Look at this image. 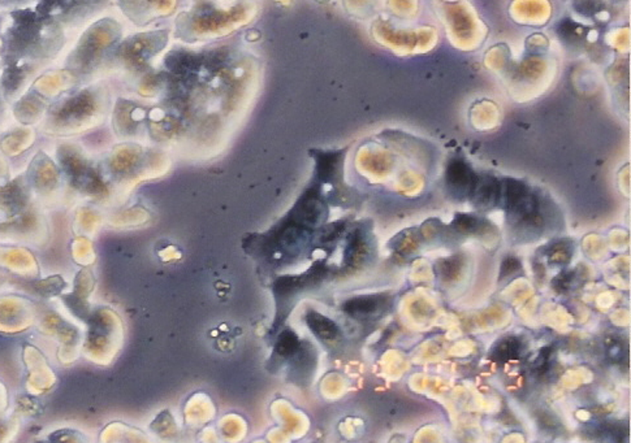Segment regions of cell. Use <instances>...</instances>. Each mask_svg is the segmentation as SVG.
<instances>
[{
	"instance_id": "6da1fadb",
	"label": "cell",
	"mask_w": 631,
	"mask_h": 443,
	"mask_svg": "<svg viewBox=\"0 0 631 443\" xmlns=\"http://www.w3.org/2000/svg\"><path fill=\"white\" fill-rule=\"evenodd\" d=\"M476 176L463 161H453L447 170V186L458 198L470 197Z\"/></svg>"
},
{
	"instance_id": "7a4b0ae2",
	"label": "cell",
	"mask_w": 631,
	"mask_h": 443,
	"mask_svg": "<svg viewBox=\"0 0 631 443\" xmlns=\"http://www.w3.org/2000/svg\"><path fill=\"white\" fill-rule=\"evenodd\" d=\"M387 305H388L387 296H359L347 302L345 305V311L353 317L366 318L375 316L377 314H383L384 309L387 308Z\"/></svg>"
},
{
	"instance_id": "3957f363",
	"label": "cell",
	"mask_w": 631,
	"mask_h": 443,
	"mask_svg": "<svg viewBox=\"0 0 631 443\" xmlns=\"http://www.w3.org/2000/svg\"><path fill=\"white\" fill-rule=\"evenodd\" d=\"M521 348V342L516 337L503 338L492 348L491 359L497 363H506L509 360L517 359L519 356Z\"/></svg>"
},
{
	"instance_id": "277c9868",
	"label": "cell",
	"mask_w": 631,
	"mask_h": 443,
	"mask_svg": "<svg viewBox=\"0 0 631 443\" xmlns=\"http://www.w3.org/2000/svg\"><path fill=\"white\" fill-rule=\"evenodd\" d=\"M518 269H521V264L518 263L516 259H506L503 263V275L509 273V271L516 272Z\"/></svg>"
},
{
	"instance_id": "5b68a950",
	"label": "cell",
	"mask_w": 631,
	"mask_h": 443,
	"mask_svg": "<svg viewBox=\"0 0 631 443\" xmlns=\"http://www.w3.org/2000/svg\"><path fill=\"white\" fill-rule=\"evenodd\" d=\"M608 352L614 361H620L623 359V348L621 347L619 343H613L608 350Z\"/></svg>"
}]
</instances>
